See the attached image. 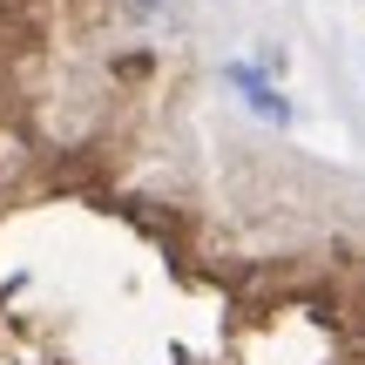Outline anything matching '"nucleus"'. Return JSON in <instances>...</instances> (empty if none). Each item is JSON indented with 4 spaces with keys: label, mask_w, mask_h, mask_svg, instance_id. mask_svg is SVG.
Masks as SVG:
<instances>
[{
    "label": "nucleus",
    "mask_w": 365,
    "mask_h": 365,
    "mask_svg": "<svg viewBox=\"0 0 365 365\" xmlns=\"http://www.w3.org/2000/svg\"><path fill=\"white\" fill-rule=\"evenodd\" d=\"M230 81L244 88V102L257 108L264 122H291V102H284V95H277V88H271V81H264V75H257L250 61H237V68H230Z\"/></svg>",
    "instance_id": "nucleus-1"
}]
</instances>
